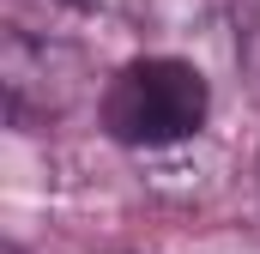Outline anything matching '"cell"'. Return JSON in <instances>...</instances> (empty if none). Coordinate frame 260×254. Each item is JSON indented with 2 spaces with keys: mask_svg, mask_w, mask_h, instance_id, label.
I'll list each match as a JSON object with an SVG mask.
<instances>
[{
  "mask_svg": "<svg viewBox=\"0 0 260 254\" xmlns=\"http://www.w3.org/2000/svg\"><path fill=\"white\" fill-rule=\"evenodd\" d=\"M0 91H6V115L12 127H49L73 115L91 91V55L67 37L49 30H6L0 37Z\"/></svg>",
  "mask_w": 260,
  "mask_h": 254,
  "instance_id": "2",
  "label": "cell"
},
{
  "mask_svg": "<svg viewBox=\"0 0 260 254\" xmlns=\"http://www.w3.org/2000/svg\"><path fill=\"white\" fill-rule=\"evenodd\" d=\"M37 6L61 24H109V18L127 12V0H37Z\"/></svg>",
  "mask_w": 260,
  "mask_h": 254,
  "instance_id": "3",
  "label": "cell"
},
{
  "mask_svg": "<svg viewBox=\"0 0 260 254\" xmlns=\"http://www.w3.org/2000/svg\"><path fill=\"white\" fill-rule=\"evenodd\" d=\"M254 182H260V164H254Z\"/></svg>",
  "mask_w": 260,
  "mask_h": 254,
  "instance_id": "4",
  "label": "cell"
},
{
  "mask_svg": "<svg viewBox=\"0 0 260 254\" xmlns=\"http://www.w3.org/2000/svg\"><path fill=\"white\" fill-rule=\"evenodd\" d=\"M6 254H18V248H6Z\"/></svg>",
  "mask_w": 260,
  "mask_h": 254,
  "instance_id": "5",
  "label": "cell"
},
{
  "mask_svg": "<svg viewBox=\"0 0 260 254\" xmlns=\"http://www.w3.org/2000/svg\"><path fill=\"white\" fill-rule=\"evenodd\" d=\"M206 109H212V91H206L200 67L176 61V55H139V61H127L103 85V97H97L103 133L115 145L139 151V157L194 145L200 127H206Z\"/></svg>",
  "mask_w": 260,
  "mask_h": 254,
  "instance_id": "1",
  "label": "cell"
}]
</instances>
